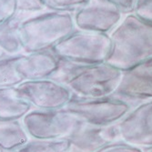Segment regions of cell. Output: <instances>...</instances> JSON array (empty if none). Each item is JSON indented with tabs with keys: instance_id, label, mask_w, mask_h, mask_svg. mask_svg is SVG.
<instances>
[{
	"instance_id": "cell-1",
	"label": "cell",
	"mask_w": 152,
	"mask_h": 152,
	"mask_svg": "<svg viewBox=\"0 0 152 152\" xmlns=\"http://www.w3.org/2000/svg\"><path fill=\"white\" fill-rule=\"evenodd\" d=\"M111 46L106 62L124 71L152 58V23L127 13L108 34Z\"/></svg>"
},
{
	"instance_id": "cell-2",
	"label": "cell",
	"mask_w": 152,
	"mask_h": 152,
	"mask_svg": "<svg viewBox=\"0 0 152 152\" xmlns=\"http://www.w3.org/2000/svg\"><path fill=\"white\" fill-rule=\"evenodd\" d=\"M75 30L70 12L46 10L23 18L19 25L23 54L51 50Z\"/></svg>"
},
{
	"instance_id": "cell-3",
	"label": "cell",
	"mask_w": 152,
	"mask_h": 152,
	"mask_svg": "<svg viewBox=\"0 0 152 152\" xmlns=\"http://www.w3.org/2000/svg\"><path fill=\"white\" fill-rule=\"evenodd\" d=\"M123 71L107 62L77 64L66 87L74 98L96 99L112 96L117 90Z\"/></svg>"
},
{
	"instance_id": "cell-4",
	"label": "cell",
	"mask_w": 152,
	"mask_h": 152,
	"mask_svg": "<svg viewBox=\"0 0 152 152\" xmlns=\"http://www.w3.org/2000/svg\"><path fill=\"white\" fill-rule=\"evenodd\" d=\"M108 34L75 30L51 50L60 58L84 65L106 62L110 50Z\"/></svg>"
},
{
	"instance_id": "cell-5",
	"label": "cell",
	"mask_w": 152,
	"mask_h": 152,
	"mask_svg": "<svg viewBox=\"0 0 152 152\" xmlns=\"http://www.w3.org/2000/svg\"><path fill=\"white\" fill-rule=\"evenodd\" d=\"M21 121L32 139H68L83 124L63 108H32Z\"/></svg>"
},
{
	"instance_id": "cell-6",
	"label": "cell",
	"mask_w": 152,
	"mask_h": 152,
	"mask_svg": "<svg viewBox=\"0 0 152 152\" xmlns=\"http://www.w3.org/2000/svg\"><path fill=\"white\" fill-rule=\"evenodd\" d=\"M63 109L83 123L107 126L118 123L132 107L124 100L111 96L96 99H83L73 96Z\"/></svg>"
},
{
	"instance_id": "cell-7",
	"label": "cell",
	"mask_w": 152,
	"mask_h": 152,
	"mask_svg": "<svg viewBox=\"0 0 152 152\" xmlns=\"http://www.w3.org/2000/svg\"><path fill=\"white\" fill-rule=\"evenodd\" d=\"M15 88L18 98L36 109H62L73 98L66 86L50 78L24 80Z\"/></svg>"
},
{
	"instance_id": "cell-8",
	"label": "cell",
	"mask_w": 152,
	"mask_h": 152,
	"mask_svg": "<svg viewBox=\"0 0 152 152\" xmlns=\"http://www.w3.org/2000/svg\"><path fill=\"white\" fill-rule=\"evenodd\" d=\"M111 96L124 100L132 108L152 100V58L124 70Z\"/></svg>"
},
{
	"instance_id": "cell-9",
	"label": "cell",
	"mask_w": 152,
	"mask_h": 152,
	"mask_svg": "<svg viewBox=\"0 0 152 152\" xmlns=\"http://www.w3.org/2000/svg\"><path fill=\"white\" fill-rule=\"evenodd\" d=\"M124 15L117 6L107 0H90L88 5L73 13V18L78 30L109 34Z\"/></svg>"
},
{
	"instance_id": "cell-10",
	"label": "cell",
	"mask_w": 152,
	"mask_h": 152,
	"mask_svg": "<svg viewBox=\"0 0 152 152\" xmlns=\"http://www.w3.org/2000/svg\"><path fill=\"white\" fill-rule=\"evenodd\" d=\"M67 152H96L103 146L121 140L118 123L107 126H94L83 123L68 137Z\"/></svg>"
},
{
	"instance_id": "cell-11",
	"label": "cell",
	"mask_w": 152,
	"mask_h": 152,
	"mask_svg": "<svg viewBox=\"0 0 152 152\" xmlns=\"http://www.w3.org/2000/svg\"><path fill=\"white\" fill-rule=\"evenodd\" d=\"M58 57L52 50L21 54L16 61V70L24 80L49 78L56 70Z\"/></svg>"
},
{
	"instance_id": "cell-12",
	"label": "cell",
	"mask_w": 152,
	"mask_h": 152,
	"mask_svg": "<svg viewBox=\"0 0 152 152\" xmlns=\"http://www.w3.org/2000/svg\"><path fill=\"white\" fill-rule=\"evenodd\" d=\"M21 119H0V150L14 152L29 140Z\"/></svg>"
},
{
	"instance_id": "cell-13",
	"label": "cell",
	"mask_w": 152,
	"mask_h": 152,
	"mask_svg": "<svg viewBox=\"0 0 152 152\" xmlns=\"http://www.w3.org/2000/svg\"><path fill=\"white\" fill-rule=\"evenodd\" d=\"M33 107L19 99L15 87L0 88V119H22Z\"/></svg>"
},
{
	"instance_id": "cell-14",
	"label": "cell",
	"mask_w": 152,
	"mask_h": 152,
	"mask_svg": "<svg viewBox=\"0 0 152 152\" xmlns=\"http://www.w3.org/2000/svg\"><path fill=\"white\" fill-rule=\"evenodd\" d=\"M23 18L17 15L0 26V50L6 56L14 57L23 54L19 35V25Z\"/></svg>"
},
{
	"instance_id": "cell-15",
	"label": "cell",
	"mask_w": 152,
	"mask_h": 152,
	"mask_svg": "<svg viewBox=\"0 0 152 152\" xmlns=\"http://www.w3.org/2000/svg\"><path fill=\"white\" fill-rule=\"evenodd\" d=\"M68 139H32L14 152H67Z\"/></svg>"
},
{
	"instance_id": "cell-16",
	"label": "cell",
	"mask_w": 152,
	"mask_h": 152,
	"mask_svg": "<svg viewBox=\"0 0 152 152\" xmlns=\"http://www.w3.org/2000/svg\"><path fill=\"white\" fill-rule=\"evenodd\" d=\"M18 56H6L0 58V88L16 87L23 81L16 70Z\"/></svg>"
},
{
	"instance_id": "cell-17",
	"label": "cell",
	"mask_w": 152,
	"mask_h": 152,
	"mask_svg": "<svg viewBox=\"0 0 152 152\" xmlns=\"http://www.w3.org/2000/svg\"><path fill=\"white\" fill-rule=\"evenodd\" d=\"M48 10L74 13L88 5L90 0H43Z\"/></svg>"
},
{
	"instance_id": "cell-18",
	"label": "cell",
	"mask_w": 152,
	"mask_h": 152,
	"mask_svg": "<svg viewBox=\"0 0 152 152\" xmlns=\"http://www.w3.org/2000/svg\"><path fill=\"white\" fill-rule=\"evenodd\" d=\"M15 4L17 15L22 18L48 10L43 0H15Z\"/></svg>"
},
{
	"instance_id": "cell-19",
	"label": "cell",
	"mask_w": 152,
	"mask_h": 152,
	"mask_svg": "<svg viewBox=\"0 0 152 152\" xmlns=\"http://www.w3.org/2000/svg\"><path fill=\"white\" fill-rule=\"evenodd\" d=\"M96 152H144V148L118 140L103 146Z\"/></svg>"
},
{
	"instance_id": "cell-20",
	"label": "cell",
	"mask_w": 152,
	"mask_h": 152,
	"mask_svg": "<svg viewBox=\"0 0 152 152\" xmlns=\"http://www.w3.org/2000/svg\"><path fill=\"white\" fill-rule=\"evenodd\" d=\"M133 12L140 18L152 23V0H137Z\"/></svg>"
},
{
	"instance_id": "cell-21",
	"label": "cell",
	"mask_w": 152,
	"mask_h": 152,
	"mask_svg": "<svg viewBox=\"0 0 152 152\" xmlns=\"http://www.w3.org/2000/svg\"><path fill=\"white\" fill-rule=\"evenodd\" d=\"M15 0H0V26L16 16Z\"/></svg>"
},
{
	"instance_id": "cell-22",
	"label": "cell",
	"mask_w": 152,
	"mask_h": 152,
	"mask_svg": "<svg viewBox=\"0 0 152 152\" xmlns=\"http://www.w3.org/2000/svg\"><path fill=\"white\" fill-rule=\"evenodd\" d=\"M117 6L124 14L133 12L137 0H107Z\"/></svg>"
},
{
	"instance_id": "cell-23",
	"label": "cell",
	"mask_w": 152,
	"mask_h": 152,
	"mask_svg": "<svg viewBox=\"0 0 152 152\" xmlns=\"http://www.w3.org/2000/svg\"><path fill=\"white\" fill-rule=\"evenodd\" d=\"M144 152H152V147L148 148H144Z\"/></svg>"
},
{
	"instance_id": "cell-24",
	"label": "cell",
	"mask_w": 152,
	"mask_h": 152,
	"mask_svg": "<svg viewBox=\"0 0 152 152\" xmlns=\"http://www.w3.org/2000/svg\"><path fill=\"white\" fill-rule=\"evenodd\" d=\"M3 57H6V55L1 51V50H0V58H3Z\"/></svg>"
},
{
	"instance_id": "cell-25",
	"label": "cell",
	"mask_w": 152,
	"mask_h": 152,
	"mask_svg": "<svg viewBox=\"0 0 152 152\" xmlns=\"http://www.w3.org/2000/svg\"><path fill=\"white\" fill-rule=\"evenodd\" d=\"M0 152H3V151H2V150H0Z\"/></svg>"
}]
</instances>
